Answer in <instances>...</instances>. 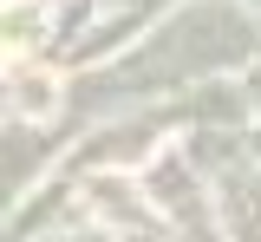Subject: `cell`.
I'll return each instance as SVG.
<instances>
[{
	"mask_svg": "<svg viewBox=\"0 0 261 242\" xmlns=\"http://www.w3.org/2000/svg\"><path fill=\"white\" fill-rule=\"evenodd\" d=\"M20 105L27 111H53V79H20Z\"/></svg>",
	"mask_w": 261,
	"mask_h": 242,
	"instance_id": "cell-2",
	"label": "cell"
},
{
	"mask_svg": "<svg viewBox=\"0 0 261 242\" xmlns=\"http://www.w3.org/2000/svg\"><path fill=\"white\" fill-rule=\"evenodd\" d=\"M33 33H39V13H33V7H7V13H0V46H7V53L33 46Z\"/></svg>",
	"mask_w": 261,
	"mask_h": 242,
	"instance_id": "cell-1",
	"label": "cell"
}]
</instances>
